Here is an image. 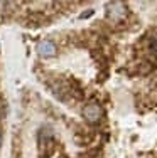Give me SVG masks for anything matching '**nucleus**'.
<instances>
[{
    "instance_id": "f257e3e1",
    "label": "nucleus",
    "mask_w": 157,
    "mask_h": 158,
    "mask_svg": "<svg viewBox=\"0 0 157 158\" xmlns=\"http://www.w3.org/2000/svg\"><path fill=\"white\" fill-rule=\"evenodd\" d=\"M129 14V9L123 2H108L107 3V17L113 22H122Z\"/></svg>"
},
{
    "instance_id": "39448f33",
    "label": "nucleus",
    "mask_w": 157,
    "mask_h": 158,
    "mask_svg": "<svg viewBox=\"0 0 157 158\" xmlns=\"http://www.w3.org/2000/svg\"><path fill=\"white\" fill-rule=\"evenodd\" d=\"M0 146H2V135H0Z\"/></svg>"
},
{
    "instance_id": "20e7f679",
    "label": "nucleus",
    "mask_w": 157,
    "mask_h": 158,
    "mask_svg": "<svg viewBox=\"0 0 157 158\" xmlns=\"http://www.w3.org/2000/svg\"><path fill=\"white\" fill-rule=\"evenodd\" d=\"M150 49H152V51H154L155 54H157V35L154 37V39H152V42H150Z\"/></svg>"
},
{
    "instance_id": "7ed1b4c3",
    "label": "nucleus",
    "mask_w": 157,
    "mask_h": 158,
    "mask_svg": "<svg viewBox=\"0 0 157 158\" xmlns=\"http://www.w3.org/2000/svg\"><path fill=\"white\" fill-rule=\"evenodd\" d=\"M56 52H58V49H56V44L52 40H41L37 44V54L41 57H54Z\"/></svg>"
},
{
    "instance_id": "f03ea898",
    "label": "nucleus",
    "mask_w": 157,
    "mask_h": 158,
    "mask_svg": "<svg viewBox=\"0 0 157 158\" xmlns=\"http://www.w3.org/2000/svg\"><path fill=\"white\" fill-rule=\"evenodd\" d=\"M81 114H83V118L86 119L88 123H98L100 119L103 118V110L98 103H86L83 106Z\"/></svg>"
}]
</instances>
